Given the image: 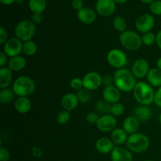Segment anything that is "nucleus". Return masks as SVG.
<instances>
[{
	"mask_svg": "<svg viewBox=\"0 0 161 161\" xmlns=\"http://www.w3.org/2000/svg\"><path fill=\"white\" fill-rule=\"evenodd\" d=\"M149 9L155 15L161 16V0H155L149 4Z\"/></svg>",
	"mask_w": 161,
	"mask_h": 161,
	"instance_id": "obj_35",
	"label": "nucleus"
},
{
	"mask_svg": "<svg viewBox=\"0 0 161 161\" xmlns=\"http://www.w3.org/2000/svg\"><path fill=\"white\" fill-rule=\"evenodd\" d=\"M152 110L147 105H140L134 111V116L139 121H147L152 117Z\"/></svg>",
	"mask_w": 161,
	"mask_h": 161,
	"instance_id": "obj_23",
	"label": "nucleus"
},
{
	"mask_svg": "<svg viewBox=\"0 0 161 161\" xmlns=\"http://www.w3.org/2000/svg\"><path fill=\"white\" fill-rule=\"evenodd\" d=\"M0 2H1L2 4L9 6V5H11L14 3H15V0H0Z\"/></svg>",
	"mask_w": 161,
	"mask_h": 161,
	"instance_id": "obj_47",
	"label": "nucleus"
},
{
	"mask_svg": "<svg viewBox=\"0 0 161 161\" xmlns=\"http://www.w3.org/2000/svg\"><path fill=\"white\" fill-rule=\"evenodd\" d=\"M148 83L154 87L161 86V70L158 68H153L149 71L146 76Z\"/></svg>",
	"mask_w": 161,
	"mask_h": 161,
	"instance_id": "obj_22",
	"label": "nucleus"
},
{
	"mask_svg": "<svg viewBox=\"0 0 161 161\" xmlns=\"http://www.w3.org/2000/svg\"><path fill=\"white\" fill-rule=\"evenodd\" d=\"M83 87L88 91H95L102 85V77L97 72H89L83 78Z\"/></svg>",
	"mask_w": 161,
	"mask_h": 161,
	"instance_id": "obj_9",
	"label": "nucleus"
},
{
	"mask_svg": "<svg viewBox=\"0 0 161 161\" xmlns=\"http://www.w3.org/2000/svg\"><path fill=\"white\" fill-rule=\"evenodd\" d=\"M26 66V59L22 56H16L11 58L8 63V67L13 71V72H19L22 69H25Z\"/></svg>",
	"mask_w": 161,
	"mask_h": 161,
	"instance_id": "obj_25",
	"label": "nucleus"
},
{
	"mask_svg": "<svg viewBox=\"0 0 161 161\" xmlns=\"http://www.w3.org/2000/svg\"><path fill=\"white\" fill-rule=\"evenodd\" d=\"M116 124H117V121L114 116L112 114H105L102 115L99 118L96 125L100 131L103 133H108L110 131L112 132L114 129H116Z\"/></svg>",
	"mask_w": 161,
	"mask_h": 161,
	"instance_id": "obj_11",
	"label": "nucleus"
},
{
	"mask_svg": "<svg viewBox=\"0 0 161 161\" xmlns=\"http://www.w3.org/2000/svg\"><path fill=\"white\" fill-rule=\"evenodd\" d=\"M72 6L74 9L80 10L83 8V0H72Z\"/></svg>",
	"mask_w": 161,
	"mask_h": 161,
	"instance_id": "obj_42",
	"label": "nucleus"
},
{
	"mask_svg": "<svg viewBox=\"0 0 161 161\" xmlns=\"http://www.w3.org/2000/svg\"><path fill=\"white\" fill-rule=\"evenodd\" d=\"M156 43L157 44V47L161 50V30L156 35Z\"/></svg>",
	"mask_w": 161,
	"mask_h": 161,
	"instance_id": "obj_46",
	"label": "nucleus"
},
{
	"mask_svg": "<svg viewBox=\"0 0 161 161\" xmlns=\"http://www.w3.org/2000/svg\"><path fill=\"white\" fill-rule=\"evenodd\" d=\"M134 97L135 100L142 105H150L154 102L155 92L152 86L146 82H138L133 90Z\"/></svg>",
	"mask_w": 161,
	"mask_h": 161,
	"instance_id": "obj_2",
	"label": "nucleus"
},
{
	"mask_svg": "<svg viewBox=\"0 0 161 161\" xmlns=\"http://www.w3.org/2000/svg\"><path fill=\"white\" fill-rule=\"evenodd\" d=\"M150 70L149 64L147 60L144 58H139L137 59L132 64L131 72L135 78L142 79L147 76L149 71Z\"/></svg>",
	"mask_w": 161,
	"mask_h": 161,
	"instance_id": "obj_13",
	"label": "nucleus"
},
{
	"mask_svg": "<svg viewBox=\"0 0 161 161\" xmlns=\"http://www.w3.org/2000/svg\"><path fill=\"white\" fill-rule=\"evenodd\" d=\"M107 61L115 69H123L127 63V54L119 49H112L107 54Z\"/></svg>",
	"mask_w": 161,
	"mask_h": 161,
	"instance_id": "obj_7",
	"label": "nucleus"
},
{
	"mask_svg": "<svg viewBox=\"0 0 161 161\" xmlns=\"http://www.w3.org/2000/svg\"><path fill=\"white\" fill-rule=\"evenodd\" d=\"M127 133L123 128H116L112 131L111 140L116 145H123L127 142Z\"/></svg>",
	"mask_w": 161,
	"mask_h": 161,
	"instance_id": "obj_24",
	"label": "nucleus"
},
{
	"mask_svg": "<svg viewBox=\"0 0 161 161\" xmlns=\"http://www.w3.org/2000/svg\"><path fill=\"white\" fill-rule=\"evenodd\" d=\"M159 122H160V124H161V113L160 114V116H159Z\"/></svg>",
	"mask_w": 161,
	"mask_h": 161,
	"instance_id": "obj_52",
	"label": "nucleus"
},
{
	"mask_svg": "<svg viewBox=\"0 0 161 161\" xmlns=\"http://www.w3.org/2000/svg\"><path fill=\"white\" fill-rule=\"evenodd\" d=\"M7 63V55L3 51L0 52V67L3 68Z\"/></svg>",
	"mask_w": 161,
	"mask_h": 161,
	"instance_id": "obj_44",
	"label": "nucleus"
},
{
	"mask_svg": "<svg viewBox=\"0 0 161 161\" xmlns=\"http://www.w3.org/2000/svg\"><path fill=\"white\" fill-rule=\"evenodd\" d=\"M103 99L109 104H114L119 102L121 98L120 91L115 86H109L105 87L103 91Z\"/></svg>",
	"mask_w": 161,
	"mask_h": 161,
	"instance_id": "obj_16",
	"label": "nucleus"
},
{
	"mask_svg": "<svg viewBox=\"0 0 161 161\" xmlns=\"http://www.w3.org/2000/svg\"><path fill=\"white\" fill-rule=\"evenodd\" d=\"M142 42L146 46H152L156 42V35L151 31L144 33L142 36Z\"/></svg>",
	"mask_w": 161,
	"mask_h": 161,
	"instance_id": "obj_33",
	"label": "nucleus"
},
{
	"mask_svg": "<svg viewBox=\"0 0 161 161\" xmlns=\"http://www.w3.org/2000/svg\"><path fill=\"white\" fill-rule=\"evenodd\" d=\"M77 17L79 20L85 25H91L95 21L97 14L95 11L91 8L83 7L77 12Z\"/></svg>",
	"mask_w": 161,
	"mask_h": 161,
	"instance_id": "obj_17",
	"label": "nucleus"
},
{
	"mask_svg": "<svg viewBox=\"0 0 161 161\" xmlns=\"http://www.w3.org/2000/svg\"><path fill=\"white\" fill-rule=\"evenodd\" d=\"M71 117L70 113L66 110H62L59 112L57 115V121L59 124H66L69 121Z\"/></svg>",
	"mask_w": 161,
	"mask_h": 161,
	"instance_id": "obj_34",
	"label": "nucleus"
},
{
	"mask_svg": "<svg viewBox=\"0 0 161 161\" xmlns=\"http://www.w3.org/2000/svg\"><path fill=\"white\" fill-rule=\"evenodd\" d=\"M157 68H158L160 70H161V57L160 58H159L158 60H157Z\"/></svg>",
	"mask_w": 161,
	"mask_h": 161,
	"instance_id": "obj_49",
	"label": "nucleus"
},
{
	"mask_svg": "<svg viewBox=\"0 0 161 161\" xmlns=\"http://www.w3.org/2000/svg\"><path fill=\"white\" fill-rule=\"evenodd\" d=\"M70 86L75 91H80V89L83 88V79H80L79 77H75V78L72 79L70 81Z\"/></svg>",
	"mask_w": 161,
	"mask_h": 161,
	"instance_id": "obj_36",
	"label": "nucleus"
},
{
	"mask_svg": "<svg viewBox=\"0 0 161 161\" xmlns=\"http://www.w3.org/2000/svg\"><path fill=\"white\" fill-rule=\"evenodd\" d=\"M79 103L80 101L77 97V94L74 93H67L63 96L61 101V107L64 108V110L69 112L75 109L78 106Z\"/></svg>",
	"mask_w": 161,
	"mask_h": 161,
	"instance_id": "obj_15",
	"label": "nucleus"
},
{
	"mask_svg": "<svg viewBox=\"0 0 161 161\" xmlns=\"http://www.w3.org/2000/svg\"><path fill=\"white\" fill-rule=\"evenodd\" d=\"M155 25V19L151 14H145L140 16L135 21V28L139 32L146 33L150 31Z\"/></svg>",
	"mask_w": 161,
	"mask_h": 161,
	"instance_id": "obj_10",
	"label": "nucleus"
},
{
	"mask_svg": "<svg viewBox=\"0 0 161 161\" xmlns=\"http://www.w3.org/2000/svg\"><path fill=\"white\" fill-rule=\"evenodd\" d=\"M15 36L22 42L31 40L36 31V25L31 20H24L15 27Z\"/></svg>",
	"mask_w": 161,
	"mask_h": 161,
	"instance_id": "obj_5",
	"label": "nucleus"
},
{
	"mask_svg": "<svg viewBox=\"0 0 161 161\" xmlns=\"http://www.w3.org/2000/svg\"><path fill=\"white\" fill-rule=\"evenodd\" d=\"M14 91L9 88L1 89L0 91V102L2 104H7L12 102L14 98Z\"/></svg>",
	"mask_w": 161,
	"mask_h": 161,
	"instance_id": "obj_28",
	"label": "nucleus"
},
{
	"mask_svg": "<svg viewBox=\"0 0 161 161\" xmlns=\"http://www.w3.org/2000/svg\"><path fill=\"white\" fill-rule=\"evenodd\" d=\"M125 111V107L120 102H116V103L112 104L111 108H110V114L114 116H122Z\"/></svg>",
	"mask_w": 161,
	"mask_h": 161,
	"instance_id": "obj_31",
	"label": "nucleus"
},
{
	"mask_svg": "<svg viewBox=\"0 0 161 161\" xmlns=\"http://www.w3.org/2000/svg\"><path fill=\"white\" fill-rule=\"evenodd\" d=\"M14 108L17 113L25 114L31 108V102L27 97H18L14 102Z\"/></svg>",
	"mask_w": 161,
	"mask_h": 161,
	"instance_id": "obj_20",
	"label": "nucleus"
},
{
	"mask_svg": "<svg viewBox=\"0 0 161 161\" xmlns=\"http://www.w3.org/2000/svg\"><path fill=\"white\" fill-rule=\"evenodd\" d=\"M99 116L97 113L94 112H91L86 116V120L91 124H97V121L99 119Z\"/></svg>",
	"mask_w": 161,
	"mask_h": 161,
	"instance_id": "obj_37",
	"label": "nucleus"
},
{
	"mask_svg": "<svg viewBox=\"0 0 161 161\" xmlns=\"http://www.w3.org/2000/svg\"><path fill=\"white\" fill-rule=\"evenodd\" d=\"M42 20V14H33L31 16V21L35 24V25H38L40 24Z\"/></svg>",
	"mask_w": 161,
	"mask_h": 161,
	"instance_id": "obj_43",
	"label": "nucleus"
},
{
	"mask_svg": "<svg viewBox=\"0 0 161 161\" xmlns=\"http://www.w3.org/2000/svg\"><path fill=\"white\" fill-rule=\"evenodd\" d=\"M140 1L142 2L143 3H146V4H151L155 0H140Z\"/></svg>",
	"mask_w": 161,
	"mask_h": 161,
	"instance_id": "obj_50",
	"label": "nucleus"
},
{
	"mask_svg": "<svg viewBox=\"0 0 161 161\" xmlns=\"http://www.w3.org/2000/svg\"><path fill=\"white\" fill-rule=\"evenodd\" d=\"M154 102L158 107L161 108V86L157 89L155 92V97H154Z\"/></svg>",
	"mask_w": 161,
	"mask_h": 161,
	"instance_id": "obj_41",
	"label": "nucleus"
},
{
	"mask_svg": "<svg viewBox=\"0 0 161 161\" xmlns=\"http://www.w3.org/2000/svg\"><path fill=\"white\" fill-rule=\"evenodd\" d=\"M28 7L33 14H42L47 7L46 0H29Z\"/></svg>",
	"mask_w": 161,
	"mask_h": 161,
	"instance_id": "obj_26",
	"label": "nucleus"
},
{
	"mask_svg": "<svg viewBox=\"0 0 161 161\" xmlns=\"http://www.w3.org/2000/svg\"><path fill=\"white\" fill-rule=\"evenodd\" d=\"M115 3H118V4H124V3H127L128 0H114Z\"/></svg>",
	"mask_w": 161,
	"mask_h": 161,
	"instance_id": "obj_48",
	"label": "nucleus"
},
{
	"mask_svg": "<svg viewBox=\"0 0 161 161\" xmlns=\"http://www.w3.org/2000/svg\"><path fill=\"white\" fill-rule=\"evenodd\" d=\"M123 129L129 135L137 133L139 129V120L135 116H127L123 123Z\"/></svg>",
	"mask_w": 161,
	"mask_h": 161,
	"instance_id": "obj_19",
	"label": "nucleus"
},
{
	"mask_svg": "<svg viewBox=\"0 0 161 161\" xmlns=\"http://www.w3.org/2000/svg\"><path fill=\"white\" fill-rule=\"evenodd\" d=\"M145 161H153V160H145Z\"/></svg>",
	"mask_w": 161,
	"mask_h": 161,
	"instance_id": "obj_53",
	"label": "nucleus"
},
{
	"mask_svg": "<svg viewBox=\"0 0 161 161\" xmlns=\"http://www.w3.org/2000/svg\"><path fill=\"white\" fill-rule=\"evenodd\" d=\"M112 161H133V156L128 149L116 146L110 153Z\"/></svg>",
	"mask_w": 161,
	"mask_h": 161,
	"instance_id": "obj_14",
	"label": "nucleus"
},
{
	"mask_svg": "<svg viewBox=\"0 0 161 161\" xmlns=\"http://www.w3.org/2000/svg\"><path fill=\"white\" fill-rule=\"evenodd\" d=\"M113 80L114 86L123 92H130L137 84L136 78L132 72L124 68L116 70L113 75Z\"/></svg>",
	"mask_w": 161,
	"mask_h": 161,
	"instance_id": "obj_1",
	"label": "nucleus"
},
{
	"mask_svg": "<svg viewBox=\"0 0 161 161\" xmlns=\"http://www.w3.org/2000/svg\"><path fill=\"white\" fill-rule=\"evenodd\" d=\"M31 153H32V155L35 157H38V158L41 157L42 155V150L38 147H32V149H31Z\"/></svg>",
	"mask_w": 161,
	"mask_h": 161,
	"instance_id": "obj_45",
	"label": "nucleus"
},
{
	"mask_svg": "<svg viewBox=\"0 0 161 161\" xmlns=\"http://www.w3.org/2000/svg\"><path fill=\"white\" fill-rule=\"evenodd\" d=\"M38 47L32 40H28L23 42V53L27 56H33L36 53Z\"/></svg>",
	"mask_w": 161,
	"mask_h": 161,
	"instance_id": "obj_27",
	"label": "nucleus"
},
{
	"mask_svg": "<svg viewBox=\"0 0 161 161\" xmlns=\"http://www.w3.org/2000/svg\"><path fill=\"white\" fill-rule=\"evenodd\" d=\"M113 83H114V80H113V77L110 76V75H107L102 78V84L105 86V87L109 86H113Z\"/></svg>",
	"mask_w": 161,
	"mask_h": 161,
	"instance_id": "obj_40",
	"label": "nucleus"
},
{
	"mask_svg": "<svg viewBox=\"0 0 161 161\" xmlns=\"http://www.w3.org/2000/svg\"><path fill=\"white\" fill-rule=\"evenodd\" d=\"M3 52L9 58L19 56L23 52V42L17 37L11 38L4 43Z\"/></svg>",
	"mask_w": 161,
	"mask_h": 161,
	"instance_id": "obj_8",
	"label": "nucleus"
},
{
	"mask_svg": "<svg viewBox=\"0 0 161 161\" xmlns=\"http://www.w3.org/2000/svg\"><path fill=\"white\" fill-rule=\"evenodd\" d=\"M116 7L114 0H97L96 2V11L102 17L111 16L116 10Z\"/></svg>",
	"mask_w": 161,
	"mask_h": 161,
	"instance_id": "obj_12",
	"label": "nucleus"
},
{
	"mask_svg": "<svg viewBox=\"0 0 161 161\" xmlns=\"http://www.w3.org/2000/svg\"><path fill=\"white\" fill-rule=\"evenodd\" d=\"M8 33L3 27L0 28V43L4 44L8 40Z\"/></svg>",
	"mask_w": 161,
	"mask_h": 161,
	"instance_id": "obj_39",
	"label": "nucleus"
},
{
	"mask_svg": "<svg viewBox=\"0 0 161 161\" xmlns=\"http://www.w3.org/2000/svg\"><path fill=\"white\" fill-rule=\"evenodd\" d=\"M15 3L17 4H22L24 3V0H15Z\"/></svg>",
	"mask_w": 161,
	"mask_h": 161,
	"instance_id": "obj_51",
	"label": "nucleus"
},
{
	"mask_svg": "<svg viewBox=\"0 0 161 161\" xmlns=\"http://www.w3.org/2000/svg\"><path fill=\"white\" fill-rule=\"evenodd\" d=\"M119 41L124 48L130 51H136L142 45L141 36L135 31L130 30L121 33Z\"/></svg>",
	"mask_w": 161,
	"mask_h": 161,
	"instance_id": "obj_6",
	"label": "nucleus"
},
{
	"mask_svg": "<svg viewBox=\"0 0 161 161\" xmlns=\"http://www.w3.org/2000/svg\"><path fill=\"white\" fill-rule=\"evenodd\" d=\"M127 147L130 152L142 153L149 149L150 142L149 138L142 133H137L130 135L126 142Z\"/></svg>",
	"mask_w": 161,
	"mask_h": 161,
	"instance_id": "obj_4",
	"label": "nucleus"
},
{
	"mask_svg": "<svg viewBox=\"0 0 161 161\" xmlns=\"http://www.w3.org/2000/svg\"><path fill=\"white\" fill-rule=\"evenodd\" d=\"M13 91L18 97H27L31 95L36 90L34 80L27 75H21L15 80L13 83Z\"/></svg>",
	"mask_w": 161,
	"mask_h": 161,
	"instance_id": "obj_3",
	"label": "nucleus"
},
{
	"mask_svg": "<svg viewBox=\"0 0 161 161\" xmlns=\"http://www.w3.org/2000/svg\"><path fill=\"white\" fill-rule=\"evenodd\" d=\"M10 158V153L6 148H0V161H8Z\"/></svg>",
	"mask_w": 161,
	"mask_h": 161,
	"instance_id": "obj_38",
	"label": "nucleus"
},
{
	"mask_svg": "<svg viewBox=\"0 0 161 161\" xmlns=\"http://www.w3.org/2000/svg\"><path fill=\"white\" fill-rule=\"evenodd\" d=\"M113 25L116 31H119V32H124V31H127L126 28H127V21H126L125 19L123 17L120 16H117V17H115L113 20Z\"/></svg>",
	"mask_w": 161,
	"mask_h": 161,
	"instance_id": "obj_29",
	"label": "nucleus"
},
{
	"mask_svg": "<svg viewBox=\"0 0 161 161\" xmlns=\"http://www.w3.org/2000/svg\"><path fill=\"white\" fill-rule=\"evenodd\" d=\"M13 71L9 67L0 69V87L1 89L9 87L12 83Z\"/></svg>",
	"mask_w": 161,
	"mask_h": 161,
	"instance_id": "obj_21",
	"label": "nucleus"
},
{
	"mask_svg": "<svg viewBox=\"0 0 161 161\" xmlns=\"http://www.w3.org/2000/svg\"><path fill=\"white\" fill-rule=\"evenodd\" d=\"M110 108H111V104L107 102L104 99L103 100L98 101L95 105L96 111L103 115L110 113Z\"/></svg>",
	"mask_w": 161,
	"mask_h": 161,
	"instance_id": "obj_30",
	"label": "nucleus"
},
{
	"mask_svg": "<svg viewBox=\"0 0 161 161\" xmlns=\"http://www.w3.org/2000/svg\"><path fill=\"white\" fill-rule=\"evenodd\" d=\"M76 94L80 103H86V102H89L91 101V96L90 94V91L85 89L84 87L77 91Z\"/></svg>",
	"mask_w": 161,
	"mask_h": 161,
	"instance_id": "obj_32",
	"label": "nucleus"
},
{
	"mask_svg": "<svg viewBox=\"0 0 161 161\" xmlns=\"http://www.w3.org/2000/svg\"><path fill=\"white\" fill-rule=\"evenodd\" d=\"M95 149L98 153L102 154L111 153L113 149H114V143L111 138H100L96 141Z\"/></svg>",
	"mask_w": 161,
	"mask_h": 161,
	"instance_id": "obj_18",
	"label": "nucleus"
}]
</instances>
